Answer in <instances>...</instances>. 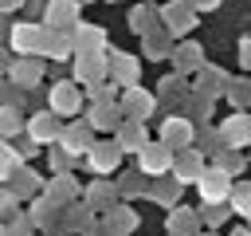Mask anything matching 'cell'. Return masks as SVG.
<instances>
[{
    "label": "cell",
    "mask_w": 251,
    "mask_h": 236,
    "mask_svg": "<svg viewBox=\"0 0 251 236\" xmlns=\"http://www.w3.org/2000/svg\"><path fill=\"white\" fill-rule=\"evenodd\" d=\"M200 189H204L208 201H220V197L227 193V177H224V173H204V177H200Z\"/></svg>",
    "instance_id": "cell-1"
},
{
    "label": "cell",
    "mask_w": 251,
    "mask_h": 236,
    "mask_svg": "<svg viewBox=\"0 0 251 236\" xmlns=\"http://www.w3.org/2000/svg\"><path fill=\"white\" fill-rule=\"evenodd\" d=\"M165 161H169V157H165V149H149V153H145V169H161Z\"/></svg>",
    "instance_id": "cell-2"
},
{
    "label": "cell",
    "mask_w": 251,
    "mask_h": 236,
    "mask_svg": "<svg viewBox=\"0 0 251 236\" xmlns=\"http://www.w3.org/2000/svg\"><path fill=\"white\" fill-rule=\"evenodd\" d=\"M239 212L251 216V189H239Z\"/></svg>",
    "instance_id": "cell-3"
},
{
    "label": "cell",
    "mask_w": 251,
    "mask_h": 236,
    "mask_svg": "<svg viewBox=\"0 0 251 236\" xmlns=\"http://www.w3.org/2000/svg\"><path fill=\"white\" fill-rule=\"evenodd\" d=\"M8 165H12V157H8V153H4V149H0V173H4V169H8Z\"/></svg>",
    "instance_id": "cell-4"
}]
</instances>
